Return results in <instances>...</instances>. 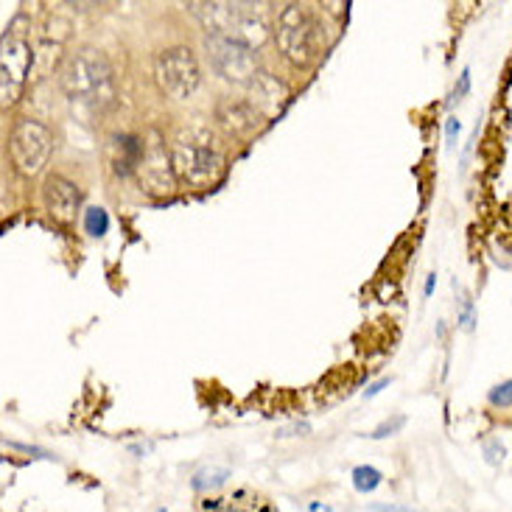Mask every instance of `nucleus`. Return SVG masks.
Here are the masks:
<instances>
[{
  "label": "nucleus",
  "instance_id": "nucleus-16",
  "mask_svg": "<svg viewBox=\"0 0 512 512\" xmlns=\"http://www.w3.org/2000/svg\"><path fill=\"white\" fill-rule=\"evenodd\" d=\"M353 485H356L359 493H373L375 487L381 485V473L370 468V465H361V468L353 471Z\"/></svg>",
  "mask_w": 512,
  "mask_h": 512
},
{
  "label": "nucleus",
  "instance_id": "nucleus-5",
  "mask_svg": "<svg viewBox=\"0 0 512 512\" xmlns=\"http://www.w3.org/2000/svg\"><path fill=\"white\" fill-rule=\"evenodd\" d=\"M28 31L31 26L23 12L14 14L12 23L3 31V45H0V98H3V104H14L26 87L28 68L34 62Z\"/></svg>",
  "mask_w": 512,
  "mask_h": 512
},
{
  "label": "nucleus",
  "instance_id": "nucleus-9",
  "mask_svg": "<svg viewBox=\"0 0 512 512\" xmlns=\"http://www.w3.org/2000/svg\"><path fill=\"white\" fill-rule=\"evenodd\" d=\"M146 152L138 166V180L149 194H171L174 191V166L166 154V146L157 132L146 135Z\"/></svg>",
  "mask_w": 512,
  "mask_h": 512
},
{
  "label": "nucleus",
  "instance_id": "nucleus-21",
  "mask_svg": "<svg viewBox=\"0 0 512 512\" xmlns=\"http://www.w3.org/2000/svg\"><path fill=\"white\" fill-rule=\"evenodd\" d=\"M468 87H471V70H462V76H459L457 96H465V93H468Z\"/></svg>",
  "mask_w": 512,
  "mask_h": 512
},
{
  "label": "nucleus",
  "instance_id": "nucleus-13",
  "mask_svg": "<svg viewBox=\"0 0 512 512\" xmlns=\"http://www.w3.org/2000/svg\"><path fill=\"white\" fill-rule=\"evenodd\" d=\"M250 90H252L250 101L258 107L261 115H275V112L283 107L286 96H289V93H286V87L277 82V79H272L269 73H263V70H261V76L252 82Z\"/></svg>",
  "mask_w": 512,
  "mask_h": 512
},
{
  "label": "nucleus",
  "instance_id": "nucleus-8",
  "mask_svg": "<svg viewBox=\"0 0 512 512\" xmlns=\"http://www.w3.org/2000/svg\"><path fill=\"white\" fill-rule=\"evenodd\" d=\"M51 152H54V135L42 121L23 118L14 124L12 135H9V154H12V163L20 174H26V177L40 174Z\"/></svg>",
  "mask_w": 512,
  "mask_h": 512
},
{
  "label": "nucleus",
  "instance_id": "nucleus-17",
  "mask_svg": "<svg viewBox=\"0 0 512 512\" xmlns=\"http://www.w3.org/2000/svg\"><path fill=\"white\" fill-rule=\"evenodd\" d=\"M403 423H406V420H403L401 415L392 417V420H387V423H381V426H378V429H375L370 437H373V440H384V437H392L395 431L403 429Z\"/></svg>",
  "mask_w": 512,
  "mask_h": 512
},
{
  "label": "nucleus",
  "instance_id": "nucleus-1",
  "mask_svg": "<svg viewBox=\"0 0 512 512\" xmlns=\"http://www.w3.org/2000/svg\"><path fill=\"white\" fill-rule=\"evenodd\" d=\"M62 93L70 107L87 118L104 115L115 104V76L107 56L96 48H79L62 68Z\"/></svg>",
  "mask_w": 512,
  "mask_h": 512
},
{
  "label": "nucleus",
  "instance_id": "nucleus-19",
  "mask_svg": "<svg viewBox=\"0 0 512 512\" xmlns=\"http://www.w3.org/2000/svg\"><path fill=\"white\" fill-rule=\"evenodd\" d=\"M459 135V121L457 118H448V126H445V140H448V146L454 149V140Z\"/></svg>",
  "mask_w": 512,
  "mask_h": 512
},
{
  "label": "nucleus",
  "instance_id": "nucleus-6",
  "mask_svg": "<svg viewBox=\"0 0 512 512\" xmlns=\"http://www.w3.org/2000/svg\"><path fill=\"white\" fill-rule=\"evenodd\" d=\"M210 68L224 82L236 87H252V82L261 76L258 54L247 42L233 40V37H208L205 40Z\"/></svg>",
  "mask_w": 512,
  "mask_h": 512
},
{
  "label": "nucleus",
  "instance_id": "nucleus-12",
  "mask_svg": "<svg viewBox=\"0 0 512 512\" xmlns=\"http://www.w3.org/2000/svg\"><path fill=\"white\" fill-rule=\"evenodd\" d=\"M143 152H146V140L140 138V135H121V138H115L112 171H115L118 177H132V174H138Z\"/></svg>",
  "mask_w": 512,
  "mask_h": 512
},
{
  "label": "nucleus",
  "instance_id": "nucleus-14",
  "mask_svg": "<svg viewBox=\"0 0 512 512\" xmlns=\"http://www.w3.org/2000/svg\"><path fill=\"white\" fill-rule=\"evenodd\" d=\"M227 479H230V471H227V468H202V471L194 476V490H216V487H222Z\"/></svg>",
  "mask_w": 512,
  "mask_h": 512
},
{
  "label": "nucleus",
  "instance_id": "nucleus-11",
  "mask_svg": "<svg viewBox=\"0 0 512 512\" xmlns=\"http://www.w3.org/2000/svg\"><path fill=\"white\" fill-rule=\"evenodd\" d=\"M216 118H219V124L230 132V135H250L258 129V121H261L263 115L258 112V107L247 101V98H222L219 104H216Z\"/></svg>",
  "mask_w": 512,
  "mask_h": 512
},
{
  "label": "nucleus",
  "instance_id": "nucleus-10",
  "mask_svg": "<svg viewBox=\"0 0 512 512\" xmlns=\"http://www.w3.org/2000/svg\"><path fill=\"white\" fill-rule=\"evenodd\" d=\"M42 199H45V208L56 222H76V213L82 208V191H79L76 182L65 180L59 174H51L45 180V188H42Z\"/></svg>",
  "mask_w": 512,
  "mask_h": 512
},
{
  "label": "nucleus",
  "instance_id": "nucleus-3",
  "mask_svg": "<svg viewBox=\"0 0 512 512\" xmlns=\"http://www.w3.org/2000/svg\"><path fill=\"white\" fill-rule=\"evenodd\" d=\"M188 9L205 26L208 37H233L252 48L266 40V20L252 3H191Z\"/></svg>",
  "mask_w": 512,
  "mask_h": 512
},
{
  "label": "nucleus",
  "instance_id": "nucleus-20",
  "mask_svg": "<svg viewBox=\"0 0 512 512\" xmlns=\"http://www.w3.org/2000/svg\"><path fill=\"white\" fill-rule=\"evenodd\" d=\"M373 512H417L412 507H401V504H373Z\"/></svg>",
  "mask_w": 512,
  "mask_h": 512
},
{
  "label": "nucleus",
  "instance_id": "nucleus-4",
  "mask_svg": "<svg viewBox=\"0 0 512 512\" xmlns=\"http://www.w3.org/2000/svg\"><path fill=\"white\" fill-rule=\"evenodd\" d=\"M275 42L280 54L289 59L291 65H311L319 54L322 34H319L317 17L311 14L308 6L289 3L277 14L275 23Z\"/></svg>",
  "mask_w": 512,
  "mask_h": 512
},
{
  "label": "nucleus",
  "instance_id": "nucleus-7",
  "mask_svg": "<svg viewBox=\"0 0 512 512\" xmlns=\"http://www.w3.org/2000/svg\"><path fill=\"white\" fill-rule=\"evenodd\" d=\"M154 76L160 90L166 93L171 101H188L202 84V70L196 62V54L185 45H174L160 51L154 59Z\"/></svg>",
  "mask_w": 512,
  "mask_h": 512
},
{
  "label": "nucleus",
  "instance_id": "nucleus-22",
  "mask_svg": "<svg viewBox=\"0 0 512 512\" xmlns=\"http://www.w3.org/2000/svg\"><path fill=\"white\" fill-rule=\"evenodd\" d=\"M389 384V378H384V381H378V384H373V387L367 389V392H364V395H367V398H375V395H378V392H381V389L387 387Z\"/></svg>",
  "mask_w": 512,
  "mask_h": 512
},
{
  "label": "nucleus",
  "instance_id": "nucleus-15",
  "mask_svg": "<svg viewBox=\"0 0 512 512\" xmlns=\"http://www.w3.org/2000/svg\"><path fill=\"white\" fill-rule=\"evenodd\" d=\"M84 230L93 238H101L107 230H110V216L104 208H87L84 213Z\"/></svg>",
  "mask_w": 512,
  "mask_h": 512
},
{
  "label": "nucleus",
  "instance_id": "nucleus-2",
  "mask_svg": "<svg viewBox=\"0 0 512 512\" xmlns=\"http://www.w3.org/2000/svg\"><path fill=\"white\" fill-rule=\"evenodd\" d=\"M174 177L188 188H210L224 171L219 143L205 124H185L171 143Z\"/></svg>",
  "mask_w": 512,
  "mask_h": 512
},
{
  "label": "nucleus",
  "instance_id": "nucleus-18",
  "mask_svg": "<svg viewBox=\"0 0 512 512\" xmlns=\"http://www.w3.org/2000/svg\"><path fill=\"white\" fill-rule=\"evenodd\" d=\"M490 403L493 406H512V381H504L490 392Z\"/></svg>",
  "mask_w": 512,
  "mask_h": 512
}]
</instances>
